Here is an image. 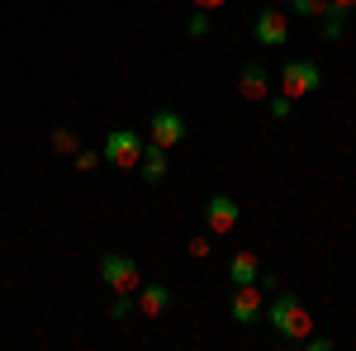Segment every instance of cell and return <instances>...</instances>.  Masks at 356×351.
Instances as JSON below:
<instances>
[{
  "mask_svg": "<svg viewBox=\"0 0 356 351\" xmlns=\"http://www.w3.org/2000/svg\"><path fill=\"white\" fill-rule=\"evenodd\" d=\"M266 313V295H261V280H252V285H233V299H228V318L233 323H257Z\"/></svg>",
  "mask_w": 356,
  "mask_h": 351,
  "instance_id": "obj_5",
  "label": "cell"
},
{
  "mask_svg": "<svg viewBox=\"0 0 356 351\" xmlns=\"http://www.w3.org/2000/svg\"><path fill=\"white\" fill-rule=\"evenodd\" d=\"M238 95L252 100V105H261V100L271 95V76H266V67H261V62H247L243 72H238Z\"/></svg>",
  "mask_w": 356,
  "mask_h": 351,
  "instance_id": "obj_9",
  "label": "cell"
},
{
  "mask_svg": "<svg viewBox=\"0 0 356 351\" xmlns=\"http://www.w3.org/2000/svg\"><path fill=\"white\" fill-rule=\"evenodd\" d=\"M261 318H266L285 342H304V337L314 332V318H309L304 299H295V295H275L271 304H266V313H261Z\"/></svg>",
  "mask_w": 356,
  "mask_h": 351,
  "instance_id": "obj_1",
  "label": "cell"
},
{
  "mask_svg": "<svg viewBox=\"0 0 356 351\" xmlns=\"http://www.w3.org/2000/svg\"><path fill=\"white\" fill-rule=\"evenodd\" d=\"M209 252H214V243H209V238H204V233H200V238H191V256H200V261H204V256H209Z\"/></svg>",
  "mask_w": 356,
  "mask_h": 351,
  "instance_id": "obj_19",
  "label": "cell"
},
{
  "mask_svg": "<svg viewBox=\"0 0 356 351\" xmlns=\"http://www.w3.org/2000/svg\"><path fill=\"white\" fill-rule=\"evenodd\" d=\"M100 162H105L100 152H81V147H76V171H95Z\"/></svg>",
  "mask_w": 356,
  "mask_h": 351,
  "instance_id": "obj_18",
  "label": "cell"
},
{
  "mask_svg": "<svg viewBox=\"0 0 356 351\" xmlns=\"http://www.w3.org/2000/svg\"><path fill=\"white\" fill-rule=\"evenodd\" d=\"M332 5H342V10H352V5H356V0H332Z\"/></svg>",
  "mask_w": 356,
  "mask_h": 351,
  "instance_id": "obj_22",
  "label": "cell"
},
{
  "mask_svg": "<svg viewBox=\"0 0 356 351\" xmlns=\"http://www.w3.org/2000/svg\"><path fill=\"white\" fill-rule=\"evenodd\" d=\"M266 105H271V119H290V109H295V100H290V95H266Z\"/></svg>",
  "mask_w": 356,
  "mask_h": 351,
  "instance_id": "obj_15",
  "label": "cell"
},
{
  "mask_svg": "<svg viewBox=\"0 0 356 351\" xmlns=\"http://www.w3.org/2000/svg\"><path fill=\"white\" fill-rule=\"evenodd\" d=\"M143 147H147V138H143V133H134V129H110L105 147H100V157H105L114 171H138Z\"/></svg>",
  "mask_w": 356,
  "mask_h": 351,
  "instance_id": "obj_2",
  "label": "cell"
},
{
  "mask_svg": "<svg viewBox=\"0 0 356 351\" xmlns=\"http://www.w3.org/2000/svg\"><path fill=\"white\" fill-rule=\"evenodd\" d=\"M166 171H171V162H166V147L147 142V147H143V157H138V176H143L147 186H157V181H166Z\"/></svg>",
  "mask_w": 356,
  "mask_h": 351,
  "instance_id": "obj_10",
  "label": "cell"
},
{
  "mask_svg": "<svg viewBox=\"0 0 356 351\" xmlns=\"http://www.w3.org/2000/svg\"><path fill=\"white\" fill-rule=\"evenodd\" d=\"M342 33H347V10H342V5H328V15H323V38L337 43Z\"/></svg>",
  "mask_w": 356,
  "mask_h": 351,
  "instance_id": "obj_13",
  "label": "cell"
},
{
  "mask_svg": "<svg viewBox=\"0 0 356 351\" xmlns=\"http://www.w3.org/2000/svg\"><path fill=\"white\" fill-rule=\"evenodd\" d=\"M285 5H290L295 15H309V19H323V15H328V5H332V0H285Z\"/></svg>",
  "mask_w": 356,
  "mask_h": 351,
  "instance_id": "obj_14",
  "label": "cell"
},
{
  "mask_svg": "<svg viewBox=\"0 0 356 351\" xmlns=\"http://www.w3.org/2000/svg\"><path fill=\"white\" fill-rule=\"evenodd\" d=\"M129 313V295H114V304H110V318H124Z\"/></svg>",
  "mask_w": 356,
  "mask_h": 351,
  "instance_id": "obj_20",
  "label": "cell"
},
{
  "mask_svg": "<svg viewBox=\"0 0 356 351\" xmlns=\"http://www.w3.org/2000/svg\"><path fill=\"white\" fill-rule=\"evenodd\" d=\"M318 85H323V72H318L309 57H290V62H285V72H280V95L304 100V95L318 90Z\"/></svg>",
  "mask_w": 356,
  "mask_h": 351,
  "instance_id": "obj_4",
  "label": "cell"
},
{
  "mask_svg": "<svg viewBox=\"0 0 356 351\" xmlns=\"http://www.w3.org/2000/svg\"><path fill=\"white\" fill-rule=\"evenodd\" d=\"M223 0H195V10H219Z\"/></svg>",
  "mask_w": 356,
  "mask_h": 351,
  "instance_id": "obj_21",
  "label": "cell"
},
{
  "mask_svg": "<svg viewBox=\"0 0 356 351\" xmlns=\"http://www.w3.org/2000/svg\"><path fill=\"white\" fill-rule=\"evenodd\" d=\"M171 309V290L166 285H138V313L143 318H162Z\"/></svg>",
  "mask_w": 356,
  "mask_h": 351,
  "instance_id": "obj_11",
  "label": "cell"
},
{
  "mask_svg": "<svg viewBox=\"0 0 356 351\" xmlns=\"http://www.w3.org/2000/svg\"><path fill=\"white\" fill-rule=\"evenodd\" d=\"M252 38H257L261 48H285V43H290V19H285V10H261V15L252 19Z\"/></svg>",
  "mask_w": 356,
  "mask_h": 351,
  "instance_id": "obj_6",
  "label": "cell"
},
{
  "mask_svg": "<svg viewBox=\"0 0 356 351\" xmlns=\"http://www.w3.org/2000/svg\"><path fill=\"white\" fill-rule=\"evenodd\" d=\"M238 218H243L238 199H228V195H209V204H204V228H209V233H233Z\"/></svg>",
  "mask_w": 356,
  "mask_h": 351,
  "instance_id": "obj_8",
  "label": "cell"
},
{
  "mask_svg": "<svg viewBox=\"0 0 356 351\" xmlns=\"http://www.w3.org/2000/svg\"><path fill=\"white\" fill-rule=\"evenodd\" d=\"M100 275H105V285H110L114 295H138V285H143L138 261L124 256V252H105V256H100Z\"/></svg>",
  "mask_w": 356,
  "mask_h": 351,
  "instance_id": "obj_3",
  "label": "cell"
},
{
  "mask_svg": "<svg viewBox=\"0 0 356 351\" xmlns=\"http://www.w3.org/2000/svg\"><path fill=\"white\" fill-rule=\"evenodd\" d=\"M228 280H233V285H252V280H261V256H257V252H233V261H228Z\"/></svg>",
  "mask_w": 356,
  "mask_h": 351,
  "instance_id": "obj_12",
  "label": "cell"
},
{
  "mask_svg": "<svg viewBox=\"0 0 356 351\" xmlns=\"http://www.w3.org/2000/svg\"><path fill=\"white\" fill-rule=\"evenodd\" d=\"M147 129H152L147 142H157V147H176V142H186V138H191V124H186L176 109H157Z\"/></svg>",
  "mask_w": 356,
  "mask_h": 351,
  "instance_id": "obj_7",
  "label": "cell"
},
{
  "mask_svg": "<svg viewBox=\"0 0 356 351\" xmlns=\"http://www.w3.org/2000/svg\"><path fill=\"white\" fill-rule=\"evenodd\" d=\"M53 147H57V152H72V157H76V133H72V129H53Z\"/></svg>",
  "mask_w": 356,
  "mask_h": 351,
  "instance_id": "obj_16",
  "label": "cell"
},
{
  "mask_svg": "<svg viewBox=\"0 0 356 351\" xmlns=\"http://www.w3.org/2000/svg\"><path fill=\"white\" fill-rule=\"evenodd\" d=\"M186 28H191V38H204V33H209V15H204V10H200V15H191V19H186Z\"/></svg>",
  "mask_w": 356,
  "mask_h": 351,
  "instance_id": "obj_17",
  "label": "cell"
}]
</instances>
